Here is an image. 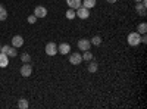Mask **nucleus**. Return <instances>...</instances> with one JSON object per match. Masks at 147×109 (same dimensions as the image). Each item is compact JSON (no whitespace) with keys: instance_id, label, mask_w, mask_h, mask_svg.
I'll return each instance as SVG.
<instances>
[{"instance_id":"obj_1","label":"nucleus","mask_w":147,"mask_h":109,"mask_svg":"<svg viewBox=\"0 0 147 109\" xmlns=\"http://www.w3.org/2000/svg\"><path fill=\"white\" fill-rule=\"evenodd\" d=\"M140 43H141V35L137 31L128 34V44L129 46H138Z\"/></svg>"},{"instance_id":"obj_2","label":"nucleus","mask_w":147,"mask_h":109,"mask_svg":"<svg viewBox=\"0 0 147 109\" xmlns=\"http://www.w3.org/2000/svg\"><path fill=\"white\" fill-rule=\"evenodd\" d=\"M75 15L81 19H87L90 16V9L84 7V6H80L78 9H75Z\"/></svg>"},{"instance_id":"obj_3","label":"nucleus","mask_w":147,"mask_h":109,"mask_svg":"<svg viewBox=\"0 0 147 109\" xmlns=\"http://www.w3.org/2000/svg\"><path fill=\"white\" fill-rule=\"evenodd\" d=\"M32 74V65L28 62V64H24L21 66V75L22 77H30Z\"/></svg>"},{"instance_id":"obj_4","label":"nucleus","mask_w":147,"mask_h":109,"mask_svg":"<svg viewBox=\"0 0 147 109\" xmlns=\"http://www.w3.org/2000/svg\"><path fill=\"white\" fill-rule=\"evenodd\" d=\"M46 53L49 55V56H55L56 53H57V46H56V43H47L46 44Z\"/></svg>"},{"instance_id":"obj_5","label":"nucleus","mask_w":147,"mask_h":109,"mask_svg":"<svg viewBox=\"0 0 147 109\" xmlns=\"http://www.w3.org/2000/svg\"><path fill=\"white\" fill-rule=\"evenodd\" d=\"M90 47H91L90 40H87V39H81V40H78V49H80V50L85 52V50H90Z\"/></svg>"},{"instance_id":"obj_6","label":"nucleus","mask_w":147,"mask_h":109,"mask_svg":"<svg viewBox=\"0 0 147 109\" xmlns=\"http://www.w3.org/2000/svg\"><path fill=\"white\" fill-rule=\"evenodd\" d=\"M34 15L37 18H44V16H47V9L44 6H37L34 9Z\"/></svg>"},{"instance_id":"obj_7","label":"nucleus","mask_w":147,"mask_h":109,"mask_svg":"<svg viewBox=\"0 0 147 109\" xmlns=\"http://www.w3.org/2000/svg\"><path fill=\"white\" fill-rule=\"evenodd\" d=\"M69 62H71L72 65H80V64L82 62V56H81L80 53H71Z\"/></svg>"},{"instance_id":"obj_8","label":"nucleus","mask_w":147,"mask_h":109,"mask_svg":"<svg viewBox=\"0 0 147 109\" xmlns=\"http://www.w3.org/2000/svg\"><path fill=\"white\" fill-rule=\"evenodd\" d=\"M57 52H59L60 55H68V53L71 52V46H69L68 43H60V44L57 46Z\"/></svg>"},{"instance_id":"obj_9","label":"nucleus","mask_w":147,"mask_h":109,"mask_svg":"<svg viewBox=\"0 0 147 109\" xmlns=\"http://www.w3.org/2000/svg\"><path fill=\"white\" fill-rule=\"evenodd\" d=\"M22 44H24V39L21 35H15V37L12 39V46L13 47H21Z\"/></svg>"},{"instance_id":"obj_10","label":"nucleus","mask_w":147,"mask_h":109,"mask_svg":"<svg viewBox=\"0 0 147 109\" xmlns=\"http://www.w3.org/2000/svg\"><path fill=\"white\" fill-rule=\"evenodd\" d=\"M7 58H9L7 55L0 52V68H6L7 66V64H9V59Z\"/></svg>"},{"instance_id":"obj_11","label":"nucleus","mask_w":147,"mask_h":109,"mask_svg":"<svg viewBox=\"0 0 147 109\" xmlns=\"http://www.w3.org/2000/svg\"><path fill=\"white\" fill-rule=\"evenodd\" d=\"M136 10L138 12V15L140 16H146V3H137V6H136Z\"/></svg>"},{"instance_id":"obj_12","label":"nucleus","mask_w":147,"mask_h":109,"mask_svg":"<svg viewBox=\"0 0 147 109\" xmlns=\"http://www.w3.org/2000/svg\"><path fill=\"white\" fill-rule=\"evenodd\" d=\"M66 5L71 9H78L81 6V0H66Z\"/></svg>"},{"instance_id":"obj_13","label":"nucleus","mask_w":147,"mask_h":109,"mask_svg":"<svg viewBox=\"0 0 147 109\" xmlns=\"http://www.w3.org/2000/svg\"><path fill=\"white\" fill-rule=\"evenodd\" d=\"M96 0H82L81 2V5L84 6V7H87V9H93L94 6H96Z\"/></svg>"},{"instance_id":"obj_14","label":"nucleus","mask_w":147,"mask_h":109,"mask_svg":"<svg viewBox=\"0 0 147 109\" xmlns=\"http://www.w3.org/2000/svg\"><path fill=\"white\" fill-rule=\"evenodd\" d=\"M7 18V10L3 5H0V21H5Z\"/></svg>"},{"instance_id":"obj_15","label":"nucleus","mask_w":147,"mask_h":109,"mask_svg":"<svg viewBox=\"0 0 147 109\" xmlns=\"http://www.w3.org/2000/svg\"><path fill=\"white\" fill-rule=\"evenodd\" d=\"M90 43L93 46H100L102 44V37H100V35H94V37L90 40Z\"/></svg>"},{"instance_id":"obj_16","label":"nucleus","mask_w":147,"mask_h":109,"mask_svg":"<svg viewBox=\"0 0 147 109\" xmlns=\"http://www.w3.org/2000/svg\"><path fill=\"white\" fill-rule=\"evenodd\" d=\"M97 68H99V66H97V62H94V60L91 59L90 64H88V71H90V72H96Z\"/></svg>"},{"instance_id":"obj_17","label":"nucleus","mask_w":147,"mask_h":109,"mask_svg":"<svg viewBox=\"0 0 147 109\" xmlns=\"http://www.w3.org/2000/svg\"><path fill=\"white\" fill-rule=\"evenodd\" d=\"M65 15H66L68 19H74V18L77 16V15H75V9H71V7H69V9L66 10V14H65Z\"/></svg>"},{"instance_id":"obj_18","label":"nucleus","mask_w":147,"mask_h":109,"mask_svg":"<svg viewBox=\"0 0 147 109\" xmlns=\"http://www.w3.org/2000/svg\"><path fill=\"white\" fill-rule=\"evenodd\" d=\"M18 106H19L21 109H27L30 105H28V100H27V99H19V102H18Z\"/></svg>"},{"instance_id":"obj_19","label":"nucleus","mask_w":147,"mask_h":109,"mask_svg":"<svg viewBox=\"0 0 147 109\" xmlns=\"http://www.w3.org/2000/svg\"><path fill=\"white\" fill-rule=\"evenodd\" d=\"M146 31H147V24L146 22H141L140 25H138V34H146Z\"/></svg>"},{"instance_id":"obj_20","label":"nucleus","mask_w":147,"mask_h":109,"mask_svg":"<svg viewBox=\"0 0 147 109\" xmlns=\"http://www.w3.org/2000/svg\"><path fill=\"white\" fill-rule=\"evenodd\" d=\"M7 56H10V58H15V56H18V52H16V47H9V50H7V53H6Z\"/></svg>"},{"instance_id":"obj_21","label":"nucleus","mask_w":147,"mask_h":109,"mask_svg":"<svg viewBox=\"0 0 147 109\" xmlns=\"http://www.w3.org/2000/svg\"><path fill=\"white\" fill-rule=\"evenodd\" d=\"M21 60H22L24 64H28V62H31V56L28 53H22L21 55Z\"/></svg>"},{"instance_id":"obj_22","label":"nucleus","mask_w":147,"mask_h":109,"mask_svg":"<svg viewBox=\"0 0 147 109\" xmlns=\"http://www.w3.org/2000/svg\"><path fill=\"white\" fill-rule=\"evenodd\" d=\"M91 59H93V53H91V52H88V50H85V52H84V55H82V60H88V62H90Z\"/></svg>"},{"instance_id":"obj_23","label":"nucleus","mask_w":147,"mask_h":109,"mask_svg":"<svg viewBox=\"0 0 147 109\" xmlns=\"http://www.w3.org/2000/svg\"><path fill=\"white\" fill-rule=\"evenodd\" d=\"M28 22H30V24H35V22H37V16H35V15H30V16H28Z\"/></svg>"},{"instance_id":"obj_24","label":"nucleus","mask_w":147,"mask_h":109,"mask_svg":"<svg viewBox=\"0 0 147 109\" xmlns=\"http://www.w3.org/2000/svg\"><path fill=\"white\" fill-rule=\"evenodd\" d=\"M141 43H147V37H146V35H143V37H141Z\"/></svg>"},{"instance_id":"obj_25","label":"nucleus","mask_w":147,"mask_h":109,"mask_svg":"<svg viewBox=\"0 0 147 109\" xmlns=\"http://www.w3.org/2000/svg\"><path fill=\"white\" fill-rule=\"evenodd\" d=\"M134 2H136V3H141V2L143 3H147V0H134Z\"/></svg>"},{"instance_id":"obj_26","label":"nucleus","mask_w":147,"mask_h":109,"mask_svg":"<svg viewBox=\"0 0 147 109\" xmlns=\"http://www.w3.org/2000/svg\"><path fill=\"white\" fill-rule=\"evenodd\" d=\"M106 2H107V3H112V5H115V3H116V0H106Z\"/></svg>"},{"instance_id":"obj_27","label":"nucleus","mask_w":147,"mask_h":109,"mask_svg":"<svg viewBox=\"0 0 147 109\" xmlns=\"http://www.w3.org/2000/svg\"><path fill=\"white\" fill-rule=\"evenodd\" d=\"M0 50H2V46H0Z\"/></svg>"}]
</instances>
